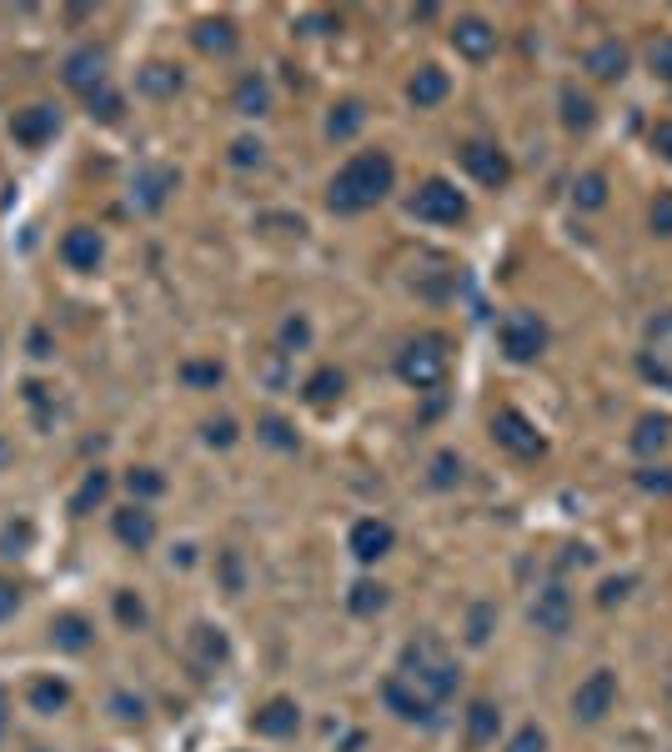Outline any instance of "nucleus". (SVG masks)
Wrapping results in <instances>:
<instances>
[{
    "instance_id": "nucleus-1",
    "label": "nucleus",
    "mask_w": 672,
    "mask_h": 752,
    "mask_svg": "<svg viewBox=\"0 0 672 752\" xmlns=\"http://www.w3.org/2000/svg\"><path fill=\"white\" fill-rule=\"evenodd\" d=\"M392 181H397V166H392V156H387V151H362V156H352L342 171L331 176L326 206H331V211H342V216L372 211L377 201H387Z\"/></svg>"
},
{
    "instance_id": "nucleus-2",
    "label": "nucleus",
    "mask_w": 672,
    "mask_h": 752,
    "mask_svg": "<svg viewBox=\"0 0 672 752\" xmlns=\"http://www.w3.org/2000/svg\"><path fill=\"white\" fill-rule=\"evenodd\" d=\"M407 677H412V687H422V697L427 702H447L452 692H457V667L447 662V657H437V647L432 642H412L407 647V667H402Z\"/></svg>"
},
{
    "instance_id": "nucleus-3",
    "label": "nucleus",
    "mask_w": 672,
    "mask_h": 752,
    "mask_svg": "<svg viewBox=\"0 0 672 752\" xmlns=\"http://www.w3.org/2000/svg\"><path fill=\"white\" fill-rule=\"evenodd\" d=\"M447 341L442 336H417V341H407L402 346V356H397V371H402V382L407 387H417V392H432L442 376H447V351H442Z\"/></svg>"
},
{
    "instance_id": "nucleus-4",
    "label": "nucleus",
    "mask_w": 672,
    "mask_h": 752,
    "mask_svg": "<svg viewBox=\"0 0 672 752\" xmlns=\"http://www.w3.org/2000/svg\"><path fill=\"white\" fill-rule=\"evenodd\" d=\"M407 211L417 221H427V226H457L467 216V196L452 181H427V186H417V196L407 201Z\"/></svg>"
},
{
    "instance_id": "nucleus-5",
    "label": "nucleus",
    "mask_w": 672,
    "mask_h": 752,
    "mask_svg": "<svg viewBox=\"0 0 672 752\" xmlns=\"http://www.w3.org/2000/svg\"><path fill=\"white\" fill-rule=\"evenodd\" d=\"M637 371L647 376V382H657V387L672 392V311H662V316L647 321V341L637 351Z\"/></svg>"
},
{
    "instance_id": "nucleus-6",
    "label": "nucleus",
    "mask_w": 672,
    "mask_h": 752,
    "mask_svg": "<svg viewBox=\"0 0 672 752\" xmlns=\"http://www.w3.org/2000/svg\"><path fill=\"white\" fill-rule=\"evenodd\" d=\"M497 341L512 361H537L547 351V326L532 316V311H507L497 321Z\"/></svg>"
},
{
    "instance_id": "nucleus-7",
    "label": "nucleus",
    "mask_w": 672,
    "mask_h": 752,
    "mask_svg": "<svg viewBox=\"0 0 672 752\" xmlns=\"http://www.w3.org/2000/svg\"><path fill=\"white\" fill-rule=\"evenodd\" d=\"M612 702H617V677H612L607 667H597V672H587V677L577 682V692H572V717H577V722H602V717L612 712Z\"/></svg>"
},
{
    "instance_id": "nucleus-8",
    "label": "nucleus",
    "mask_w": 672,
    "mask_h": 752,
    "mask_svg": "<svg viewBox=\"0 0 672 752\" xmlns=\"http://www.w3.org/2000/svg\"><path fill=\"white\" fill-rule=\"evenodd\" d=\"M61 81H66L76 96L101 91V86H106V51H101V46H76V51L66 56V66H61Z\"/></svg>"
},
{
    "instance_id": "nucleus-9",
    "label": "nucleus",
    "mask_w": 672,
    "mask_h": 752,
    "mask_svg": "<svg viewBox=\"0 0 672 752\" xmlns=\"http://www.w3.org/2000/svg\"><path fill=\"white\" fill-rule=\"evenodd\" d=\"M457 161H462V171L472 176V181H482V186H507V176H512V166H507V156L492 146V141H467L462 151H457Z\"/></svg>"
},
{
    "instance_id": "nucleus-10",
    "label": "nucleus",
    "mask_w": 672,
    "mask_h": 752,
    "mask_svg": "<svg viewBox=\"0 0 672 752\" xmlns=\"http://www.w3.org/2000/svg\"><path fill=\"white\" fill-rule=\"evenodd\" d=\"M492 437H497V447L502 452H512V457H542V437H537V427L522 417V412H497L492 417Z\"/></svg>"
},
{
    "instance_id": "nucleus-11",
    "label": "nucleus",
    "mask_w": 672,
    "mask_h": 752,
    "mask_svg": "<svg viewBox=\"0 0 672 752\" xmlns=\"http://www.w3.org/2000/svg\"><path fill=\"white\" fill-rule=\"evenodd\" d=\"M382 702H387V712H397L402 722H422V727L437 722V702H427L417 687H407V677H387V682H382Z\"/></svg>"
},
{
    "instance_id": "nucleus-12",
    "label": "nucleus",
    "mask_w": 672,
    "mask_h": 752,
    "mask_svg": "<svg viewBox=\"0 0 672 752\" xmlns=\"http://www.w3.org/2000/svg\"><path fill=\"white\" fill-rule=\"evenodd\" d=\"M452 46L462 61H492L497 56V26H487L482 16H462L452 26Z\"/></svg>"
},
{
    "instance_id": "nucleus-13",
    "label": "nucleus",
    "mask_w": 672,
    "mask_h": 752,
    "mask_svg": "<svg viewBox=\"0 0 672 752\" xmlns=\"http://www.w3.org/2000/svg\"><path fill=\"white\" fill-rule=\"evenodd\" d=\"M56 131H61V111H56V106H26V111L11 116V136H16L21 146H31V151L46 146Z\"/></svg>"
},
{
    "instance_id": "nucleus-14",
    "label": "nucleus",
    "mask_w": 672,
    "mask_h": 752,
    "mask_svg": "<svg viewBox=\"0 0 672 752\" xmlns=\"http://www.w3.org/2000/svg\"><path fill=\"white\" fill-rule=\"evenodd\" d=\"M101 256H106L101 231H91V226H71V231L61 236V261H66L71 271H96V266H101Z\"/></svg>"
},
{
    "instance_id": "nucleus-15",
    "label": "nucleus",
    "mask_w": 672,
    "mask_h": 752,
    "mask_svg": "<svg viewBox=\"0 0 672 752\" xmlns=\"http://www.w3.org/2000/svg\"><path fill=\"white\" fill-rule=\"evenodd\" d=\"M567 622H572V597H567V587H542L537 597H532V627L537 632H567Z\"/></svg>"
},
{
    "instance_id": "nucleus-16",
    "label": "nucleus",
    "mask_w": 672,
    "mask_h": 752,
    "mask_svg": "<svg viewBox=\"0 0 672 752\" xmlns=\"http://www.w3.org/2000/svg\"><path fill=\"white\" fill-rule=\"evenodd\" d=\"M392 542H397V532H392V522H382V517H362V522L352 527V557H357V562H382V557L392 552Z\"/></svg>"
},
{
    "instance_id": "nucleus-17",
    "label": "nucleus",
    "mask_w": 672,
    "mask_h": 752,
    "mask_svg": "<svg viewBox=\"0 0 672 752\" xmlns=\"http://www.w3.org/2000/svg\"><path fill=\"white\" fill-rule=\"evenodd\" d=\"M171 186H176V171H171V166H146V171H136V181H131V201H136L141 211H161L166 196H171Z\"/></svg>"
},
{
    "instance_id": "nucleus-18",
    "label": "nucleus",
    "mask_w": 672,
    "mask_h": 752,
    "mask_svg": "<svg viewBox=\"0 0 672 752\" xmlns=\"http://www.w3.org/2000/svg\"><path fill=\"white\" fill-rule=\"evenodd\" d=\"M111 527H116V537H121V542L131 547V552H146V547L156 542V517H151V512H146L141 502H131V507H121Z\"/></svg>"
},
{
    "instance_id": "nucleus-19",
    "label": "nucleus",
    "mask_w": 672,
    "mask_h": 752,
    "mask_svg": "<svg viewBox=\"0 0 672 752\" xmlns=\"http://www.w3.org/2000/svg\"><path fill=\"white\" fill-rule=\"evenodd\" d=\"M251 727H256L261 737H291V732L301 727V707H296L291 697H276V702H266V707L251 717Z\"/></svg>"
},
{
    "instance_id": "nucleus-20",
    "label": "nucleus",
    "mask_w": 672,
    "mask_h": 752,
    "mask_svg": "<svg viewBox=\"0 0 672 752\" xmlns=\"http://www.w3.org/2000/svg\"><path fill=\"white\" fill-rule=\"evenodd\" d=\"M447 91H452V81H447V71H437V66H422V71L407 81V96H412V106H417V111L442 106V101H447Z\"/></svg>"
},
{
    "instance_id": "nucleus-21",
    "label": "nucleus",
    "mask_w": 672,
    "mask_h": 752,
    "mask_svg": "<svg viewBox=\"0 0 672 752\" xmlns=\"http://www.w3.org/2000/svg\"><path fill=\"white\" fill-rule=\"evenodd\" d=\"M497 732H502V712H497V702L477 697V702L467 707V747H492V742H497Z\"/></svg>"
},
{
    "instance_id": "nucleus-22",
    "label": "nucleus",
    "mask_w": 672,
    "mask_h": 752,
    "mask_svg": "<svg viewBox=\"0 0 672 752\" xmlns=\"http://www.w3.org/2000/svg\"><path fill=\"white\" fill-rule=\"evenodd\" d=\"M582 66H587V76H597V81H617V76H627V46L602 41V46H592V51L582 56Z\"/></svg>"
},
{
    "instance_id": "nucleus-23",
    "label": "nucleus",
    "mask_w": 672,
    "mask_h": 752,
    "mask_svg": "<svg viewBox=\"0 0 672 752\" xmlns=\"http://www.w3.org/2000/svg\"><path fill=\"white\" fill-rule=\"evenodd\" d=\"M136 91H141V96H151V101H166V96H176V91H181V71H176V66H166V61H151V66H141V71H136Z\"/></svg>"
},
{
    "instance_id": "nucleus-24",
    "label": "nucleus",
    "mask_w": 672,
    "mask_h": 752,
    "mask_svg": "<svg viewBox=\"0 0 672 752\" xmlns=\"http://www.w3.org/2000/svg\"><path fill=\"white\" fill-rule=\"evenodd\" d=\"M91 637H96V632H91V622H86L81 612H61V617L51 622V642H56L61 652H86Z\"/></svg>"
},
{
    "instance_id": "nucleus-25",
    "label": "nucleus",
    "mask_w": 672,
    "mask_h": 752,
    "mask_svg": "<svg viewBox=\"0 0 672 752\" xmlns=\"http://www.w3.org/2000/svg\"><path fill=\"white\" fill-rule=\"evenodd\" d=\"M191 41H196L206 56H231V51H236V26H231V21H201Z\"/></svg>"
},
{
    "instance_id": "nucleus-26",
    "label": "nucleus",
    "mask_w": 672,
    "mask_h": 752,
    "mask_svg": "<svg viewBox=\"0 0 672 752\" xmlns=\"http://www.w3.org/2000/svg\"><path fill=\"white\" fill-rule=\"evenodd\" d=\"M362 126H367V106L362 101H342V106L331 111V121H326V136L331 141H352Z\"/></svg>"
},
{
    "instance_id": "nucleus-27",
    "label": "nucleus",
    "mask_w": 672,
    "mask_h": 752,
    "mask_svg": "<svg viewBox=\"0 0 672 752\" xmlns=\"http://www.w3.org/2000/svg\"><path fill=\"white\" fill-rule=\"evenodd\" d=\"M667 442H672V422H667V417H642L637 432H632V452H642V457L662 452Z\"/></svg>"
},
{
    "instance_id": "nucleus-28",
    "label": "nucleus",
    "mask_w": 672,
    "mask_h": 752,
    "mask_svg": "<svg viewBox=\"0 0 672 752\" xmlns=\"http://www.w3.org/2000/svg\"><path fill=\"white\" fill-rule=\"evenodd\" d=\"M26 697H31V707H36L41 717H51V712H61V707L71 702V692H66V682H56V677H36Z\"/></svg>"
},
{
    "instance_id": "nucleus-29",
    "label": "nucleus",
    "mask_w": 672,
    "mask_h": 752,
    "mask_svg": "<svg viewBox=\"0 0 672 752\" xmlns=\"http://www.w3.org/2000/svg\"><path fill=\"white\" fill-rule=\"evenodd\" d=\"M266 106H271L266 81H261L256 71H251V76H241V81H236V111H241V116H261Z\"/></svg>"
},
{
    "instance_id": "nucleus-30",
    "label": "nucleus",
    "mask_w": 672,
    "mask_h": 752,
    "mask_svg": "<svg viewBox=\"0 0 672 752\" xmlns=\"http://www.w3.org/2000/svg\"><path fill=\"white\" fill-rule=\"evenodd\" d=\"M342 387H347V376L336 371V366H321V371H311V382H306V397H311L316 407H326L331 397H342Z\"/></svg>"
},
{
    "instance_id": "nucleus-31",
    "label": "nucleus",
    "mask_w": 672,
    "mask_h": 752,
    "mask_svg": "<svg viewBox=\"0 0 672 752\" xmlns=\"http://www.w3.org/2000/svg\"><path fill=\"white\" fill-rule=\"evenodd\" d=\"M106 492H111V477H106V472H86L81 492L71 497V512H76V517H86L91 507H101V502H106Z\"/></svg>"
},
{
    "instance_id": "nucleus-32",
    "label": "nucleus",
    "mask_w": 672,
    "mask_h": 752,
    "mask_svg": "<svg viewBox=\"0 0 672 752\" xmlns=\"http://www.w3.org/2000/svg\"><path fill=\"white\" fill-rule=\"evenodd\" d=\"M126 487H131V497L146 507L151 497H161V492H166V477H161L156 467H131V472H126Z\"/></svg>"
},
{
    "instance_id": "nucleus-33",
    "label": "nucleus",
    "mask_w": 672,
    "mask_h": 752,
    "mask_svg": "<svg viewBox=\"0 0 672 752\" xmlns=\"http://www.w3.org/2000/svg\"><path fill=\"white\" fill-rule=\"evenodd\" d=\"M562 126L567 131H587L592 126V101L582 91H572V86L562 91Z\"/></svg>"
},
{
    "instance_id": "nucleus-34",
    "label": "nucleus",
    "mask_w": 672,
    "mask_h": 752,
    "mask_svg": "<svg viewBox=\"0 0 672 752\" xmlns=\"http://www.w3.org/2000/svg\"><path fill=\"white\" fill-rule=\"evenodd\" d=\"M572 201H577L582 211H597V206H607V176H597V171L577 176V186H572Z\"/></svg>"
},
{
    "instance_id": "nucleus-35",
    "label": "nucleus",
    "mask_w": 672,
    "mask_h": 752,
    "mask_svg": "<svg viewBox=\"0 0 672 752\" xmlns=\"http://www.w3.org/2000/svg\"><path fill=\"white\" fill-rule=\"evenodd\" d=\"M347 607H352L357 617H372V612L387 607V587H382V582H357L352 597H347Z\"/></svg>"
},
{
    "instance_id": "nucleus-36",
    "label": "nucleus",
    "mask_w": 672,
    "mask_h": 752,
    "mask_svg": "<svg viewBox=\"0 0 672 752\" xmlns=\"http://www.w3.org/2000/svg\"><path fill=\"white\" fill-rule=\"evenodd\" d=\"M181 382L196 387V392L221 387V361H186V366H181Z\"/></svg>"
},
{
    "instance_id": "nucleus-37",
    "label": "nucleus",
    "mask_w": 672,
    "mask_h": 752,
    "mask_svg": "<svg viewBox=\"0 0 672 752\" xmlns=\"http://www.w3.org/2000/svg\"><path fill=\"white\" fill-rule=\"evenodd\" d=\"M492 627H497V607H492V602H477V607L467 612V642L482 647V642L492 637Z\"/></svg>"
},
{
    "instance_id": "nucleus-38",
    "label": "nucleus",
    "mask_w": 672,
    "mask_h": 752,
    "mask_svg": "<svg viewBox=\"0 0 672 752\" xmlns=\"http://www.w3.org/2000/svg\"><path fill=\"white\" fill-rule=\"evenodd\" d=\"M86 106H91V121H121V111H126V101H121L111 86L91 91V96H86Z\"/></svg>"
},
{
    "instance_id": "nucleus-39",
    "label": "nucleus",
    "mask_w": 672,
    "mask_h": 752,
    "mask_svg": "<svg viewBox=\"0 0 672 752\" xmlns=\"http://www.w3.org/2000/svg\"><path fill=\"white\" fill-rule=\"evenodd\" d=\"M116 622L131 627V632H141L146 627V602L136 592H116Z\"/></svg>"
},
{
    "instance_id": "nucleus-40",
    "label": "nucleus",
    "mask_w": 672,
    "mask_h": 752,
    "mask_svg": "<svg viewBox=\"0 0 672 752\" xmlns=\"http://www.w3.org/2000/svg\"><path fill=\"white\" fill-rule=\"evenodd\" d=\"M256 437H261V442H271V447H281V452H291V447H296V437H291V427H286L281 417H266V422L256 427Z\"/></svg>"
},
{
    "instance_id": "nucleus-41",
    "label": "nucleus",
    "mask_w": 672,
    "mask_h": 752,
    "mask_svg": "<svg viewBox=\"0 0 672 752\" xmlns=\"http://www.w3.org/2000/svg\"><path fill=\"white\" fill-rule=\"evenodd\" d=\"M432 482H437V487H457V482H462V457H457V452H442V457L432 462Z\"/></svg>"
},
{
    "instance_id": "nucleus-42",
    "label": "nucleus",
    "mask_w": 672,
    "mask_h": 752,
    "mask_svg": "<svg viewBox=\"0 0 672 752\" xmlns=\"http://www.w3.org/2000/svg\"><path fill=\"white\" fill-rule=\"evenodd\" d=\"M311 341V326H306V316H286L281 321V346L291 351V346H306Z\"/></svg>"
},
{
    "instance_id": "nucleus-43",
    "label": "nucleus",
    "mask_w": 672,
    "mask_h": 752,
    "mask_svg": "<svg viewBox=\"0 0 672 752\" xmlns=\"http://www.w3.org/2000/svg\"><path fill=\"white\" fill-rule=\"evenodd\" d=\"M647 66H652L662 81H672V36H667V41H652V51H647Z\"/></svg>"
},
{
    "instance_id": "nucleus-44",
    "label": "nucleus",
    "mask_w": 672,
    "mask_h": 752,
    "mask_svg": "<svg viewBox=\"0 0 672 752\" xmlns=\"http://www.w3.org/2000/svg\"><path fill=\"white\" fill-rule=\"evenodd\" d=\"M507 752H547V737H542V727H522V732L507 742Z\"/></svg>"
},
{
    "instance_id": "nucleus-45",
    "label": "nucleus",
    "mask_w": 672,
    "mask_h": 752,
    "mask_svg": "<svg viewBox=\"0 0 672 752\" xmlns=\"http://www.w3.org/2000/svg\"><path fill=\"white\" fill-rule=\"evenodd\" d=\"M196 642H201L206 662H221V657H226V637H221L216 627H201V632H196Z\"/></svg>"
},
{
    "instance_id": "nucleus-46",
    "label": "nucleus",
    "mask_w": 672,
    "mask_h": 752,
    "mask_svg": "<svg viewBox=\"0 0 672 752\" xmlns=\"http://www.w3.org/2000/svg\"><path fill=\"white\" fill-rule=\"evenodd\" d=\"M261 151H266L261 141H236L231 146V166H261Z\"/></svg>"
},
{
    "instance_id": "nucleus-47",
    "label": "nucleus",
    "mask_w": 672,
    "mask_h": 752,
    "mask_svg": "<svg viewBox=\"0 0 672 752\" xmlns=\"http://www.w3.org/2000/svg\"><path fill=\"white\" fill-rule=\"evenodd\" d=\"M652 231H657V236H672V196H657V201H652Z\"/></svg>"
},
{
    "instance_id": "nucleus-48",
    "label": "nucleus",
    "mask_w": 672,
    "mask_h": 752,
    "mask_svg": "<svg viewBox=\"0 0 672 752\" xmlns=\"http://www.w3.org/2000/svg\"><path fill=\"white\" fill-rule=\"evenodd\" d=\"M206 442H211V447H231V442H236V422H226V417H221V422H206Z\"/></svg>"
},
{
    "instance_id": "nucleus-49",
    "label": "nucleus",
    "mask_w": 672,
    "mask_h": 752,
    "mask_svg": "<svg viewBox=\"0 0 672 752\" xmlns=\"http://www.w3.org/2000/svg\"><path fill=\"white\" fill-rule=\"evenodd\" d=\"M111 707H116V717H121V722H141V717H146V702H141V697H126V692H121Z\"/></svg>"
},
{
    "instance_id": "nucleus-50",
    "label": "nucleus",
    "mask_w": 672,
    "mask_h": 752,
    "mask_svg": "<svg viewBox=\"0 0 672 752\" xmlns=\"http://www.w3.org/2000/svg\"><path fill=\"white\" fill-rule=\"evenodd\" d=\"M627 587H632L627 577H612V582H602V592H597V602H602V607H612V602H622V597H627Z\"/></svg>"
},
{
    "instance_id": "nucleus-51",
    "label": "nucleus",
    "mask_w": 672,
    "mask_h": 752,
    "mask_svg": "<svg viewBox=\"0 0 672 752\" xmlns=\"http://www.w3.org/2000/svg\"><path fill=\"white\" fill-rule=\"evenodd\" d=\"M637 487H647V492H672V472H637Z\"/></svg>"
},
{
    "instance_id": "nucleus-52",
    "label": "nucleus",
    "mask_w": 672,
    "mask_h": 752,
    "mask_svg": "<svg viewBox=\"0 0 672 752\" xmlns=\"http://www.w3.org/2000/svg\"><path fill=\"white\" fill-rule=\"evenodd\" d=\"M16 607H21V592H16L11 582H0V622H6V617H11Z\"/></svg>"
},
{
    "instance_id": "nucleus-53",
    "label": "nucleus",
    "mask_w": 672,
    "mask_h": 752,
    "mask_svg": "<svg viewBox=\"0 0 672 752\" xmlns=\"http://www.w3.org/2000/svg\"><path fill=\"white\" fill-rule=\"evenodd\" d=\"M652 146H657L662 156H672V121H657V126H652Z\"/></svg>"
},
{
    "instance_id": "nucleus-54",
    "label": "nucleus",
    "mask_w": 672,
    "mask_h": 752,
    "mask_svg": "<svg viewBox=\"0 0 672 752\" xmlns=\"http://www.w3.org/2000/svg\"><path fill=\"white\" fill-rule=\"evenodd\" d=\"M221 572H226V587L236 592V587H241V567H236V557H231V552L221 557Z\"/></svg>"
},
{
    "instance_id": "nucleus-55",
    "label": "nucleus",
    "mask_w": 672,
    "mask_h": 752,
    "mask_svg": "<svg viewBox=\"0 0 672 752\" xmlns=\"http://www.w3.org/2000/svg\"><path fill=\"white\" fill-rule=\"evenodd\" d=\"M31 351H36V356H51V336L36 331V336H31Z\"/></svg>"
},
{
    "instance_id": "nucleus-56",
    "label": "nucleus",
    "mask_w": 672,
    "mask_h": 752,
    "mask_svg": "<svg viewBox=\"0 0 672 752\" xmlns=\"http://www.w3.org/2000/svg\"><path fill=\"white\" fill-rule=\"evenodd\" d=\"M6 722H11V702H6V687H0V737H6Z\"/></svg>"
}]
</instances>
